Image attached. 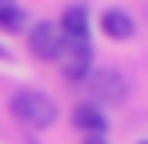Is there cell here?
I'll list each match as a JSON object with an SVG mask.
<instances>
[{
	"label": "cell",
	"mask_w": 148,
	"mask_h": 144,
	"mask_svg": "<svg viewBox=\"0 0 148 144\" xmlns=\"http://www.w3.org/2000/svg\"><path fill=\"white\" fill-rule=\"evenodd\" d=\"M0 58H7V61H11V54H7V50H0Z\"/></svg>",
	"instance_id": "obj_10"
},
{
	"label": "cell",
	"mask_w": 148,
	"mask_h": 144,
	"mask_svg": "<svg viewBox=\"0 0 148 144\" xmlns=\"http://www.w3.org/2000/svg\"><path fill=\"white\" fill-rule=\"evenodd\" d=\"M87 86H90V97L98 105H123L130 94V83L119 69H90Z\"/></svg>",
	"instance_id": "obj_2"
},
{
	"label": "cell",
	"mask_w": 148,
	"mask_h": 144,
	"mask_svg": "<svg viewBox=\"0 0 148 144\" xmlns=\"http://www.w3.org/2000/svg\"><path fill=\"white\" fill-rule=\"evenodd\" d=\"M58 29H62L65 40H87V36H90V18H87L83 7H65Z\"/></svg>",
	"instance_id": "obj_7"
},
{
	"label": "cell",
	"mask_w": 148,
	"mask_h": 144,
	"mask_svg": "<svg viewBox=\"0 0 148 144\" xmlns=\"http://www.w3.org/2000/svg\"><path fill=\"white\" fill-rule=\"evenodd\" d=\"M141 144H148V141H141Z\"/></svg>",
	"instance_id": "obj_11"
},
{
	"label": "cell",
	"mask_w": 148,
	"mask_h": 144,
	"mask_svg": "<svg viewBox=\"0 0 148 144\" xmlns=\"http://www.w3.org/2000/svg\"><path fill=\"white\" fill-rule=\"evenodd\" d=\"M72 126H76L79 133H87V137H105L108 119H105V112H101L98 105H76L72 108Z\"/></svg>",
	"instance_id": "obj_5"
},
{
	"label": "cell",
	"mask_w": 148,
	"mask_h": 144,
	"mask_svg": "<svg viewBox=\"0 0 148 144\" xmlns=\"http://www.w3.org/2000/svg\"><path fill=\"white\" fill-rule=\"evenodd\" d=\"M7 108H11V115L22 122V126L29 130H47L51 122L58 119V105L51 94L36 90V86H22V90L11 94V101H7Z\"/></svg>",
	"instance_id": "obj_1"
},
{
	"label": "cell",
	"mask_w": 148,
	"mask_h": 144,
	"mask_svg": "<svg viewBox=\"0 0 148 144\" xmlns=\"http://www.w3.org/2000/svg\"><path fill=\"white\" fill-rule=\"evenodd\" d=\"M134 18H130V11H123V7H108L105 14H101V33L108 36V40H130L134 36Z\"/></svg>",
	"instance_id": "obj_6"
},
{
	"label": "cell",
	"mask_w": 148,
	"mask_h": 144,
	"mask_svg": "<svg viewBox=\"0 0 148 144\" xmlns=\"http://www.w3.org/2000/svg\"><path fill=\"white\" fill-rule=\"evenodd\" d=\"M0 29L4 33H22L25 29V7L18 0H0Z\"/></svg>",
	"instance_id": "obj_8"
},
{
	"label": "cell",
	"mask_w": 148,
	"mask_h": 144,
	"mask_svg": "<svg viewBox=\"0 0 148 144\" xmlns=\"http://www.w3.org/2000/svg\"><path fill=\"white\" fill-rule=\"evenodd\" d=\"M62 43H65V36H62V29L54 22H36L29 29V54L40 58V61H58Z\"/></svg>",
	"instance_id": "obj_4"
},
{
	"label": "cell",
	"mask_w": 148,
	"mask_h": 144,
	"mask_svg": "<svg viewBox=\"0 0 148 144\" xmlns=\"http://www.w3.org/2000/svg\"><path fill=\"white\" fill-rule=\"evenodd\" d=\"M58 65H62V76L72 79V83L87 79L90 69H94V47H90V40H65L62 54H58Z\"/></svg>",
	"instance_id": "obj_3"
},
{
	"label": "cell",
	"mask_w": 148,
	"mask_h": 144,
	"mask_svg": "<svg viewBox=\"0 0 148 144\" xmlns=\"http://www.w3.org/2000/svg\"><path fill=\"white\" fill-rule=\"evenodd\" d=\"M83 144H108L105 137H83Z\"/></svg>",
	"instance_id": "obj_9"
}]
</instances>
